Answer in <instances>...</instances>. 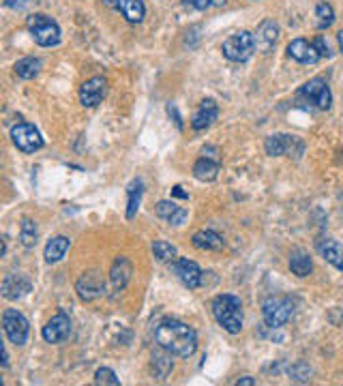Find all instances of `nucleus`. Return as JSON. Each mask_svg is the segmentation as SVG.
<instances>
[{
	"label": "nucleus",
	"mask_w": 343,
	"mask_h": 386,
	"mask_svg": "<svg viewBox=\"0 0 343 386\" xmlns=\"http://www.w3.org/2000/svg\"><path fill=\"white\" fill-rule=\"evenodd\" d=\"M256 34H251L249 30H241V32H234L223 41L221 52L223 56L232 63H245L254 56L256 52Z\"/></svg>",
	"instance_id": "4"
},
{
	"label": "nucleus",
	"mask_w": 343,
	"mask_h": 386,
	"mask_svg": "<svg viewBox=\"0 0 343 386\" xmlns=\"http://www.w3.org/2000/svg\"><path fill=\"white\" fill-rule=\"evenodd\" d=\"M3 330L11 343L24 345L28 339V332H30V324L24 318V313H20L17 309H7L3 313Z\"/></svg>",
	"instance_id": "7"
},
{
	"label": "nucleus",
	"mask_w": 343,
	"mask_h": 386,
	"mask_svg": "<svg viewBox=\"0 0 343 386\" xmlns=\"http://www.w3.org/2000/svg\"><path fill=\"white\" fill-rule=\"evenodd\" d=\"M142 189H144V183L142 181H133L127 189V196H129V202H127V219H133L137 208H140V200H142Z\"/></svg>",
	"instance_id": "26"
},
{
	"label": "nucleus",
	"mask_w": 343,
	"mask_h": 386,
	"mask_svg": "<svg viewBox=\"0 0 343 386\" xmlns=\"http://www.w3.org/2000/svg\"><path fill=\"white\" fill-rule=\"evenodd\" d=\"M133 275V269H131V262L127 258H116V262L112 264V271H110V279H112V286L116 292H122L127 288L129 279Z\"/></svg>",
	"instance_id": "19"
},
{
	"label": "nucleus",
	"mask_w": 343,
	"mask_h": 386,
	"mask_svg": "<svg viewBox=\"0 0 343 386\" xmlns=\"http://www.w3.org/2000/svg\"><path fill=\"white\" fill-rule=\"evenodd\" d=\"M264 148H266V155L270 157H281V155H294V148L296 150H305V144L296 135H287V133H275V135H268L266 142H264Z\"/></svg>",
	"instance_id": "9"
},
{
	"label": "nucleus",
	"mask_w": 343,
	"mask_h": 386,
	"mask_svg": "<svg viewBox=\"0 0 343 386\" xmlns=\"http://www.w3.org/2000/svg\"><path fill=\"white\" fill-rule=\"evenodd\" d=\"M26 26L32 34V39L41 47H54L60 43V26L49 15L34 13L26 20Z\"/></svg>",
	"instance_id": "3"
},
{
	"label": "nucleus",
	"mask_w": 343,
	"mask_h": 386,
	"mask_svg": "<svg viewBox=\"0 0 343 386\" xmlns=\"http://www.w3.org/2000/svg\"><path fill=\"white\" fill-rule=\"evenodd\" d=\"M313 45H316V49L320 52L322 58H331V56H333V52H331V47H329V41L324 39V37H318V39L313 41Z\"/></svg>",
	"instance_id": "34"
},
{
	"label": "nucleus",
	"mask_w": 343,
	"mask_h": 386,
	"mask_svg": "<svg viewBox=\"0 0 343 386\" xmlns=\"http://www.w3.org/2000/svg\"><path fill=\"white\" fill-rule=\"evenodd\" d=\"M178 208H180V206H178L174 200H161V202L155 206V213H157V217L170 221V219L178 213Z\"/></svg>",
	"instance_id": "32"
},
{
	"label": "nucleus",
	"mask_w": 343,
	"mask_h": 386,
	"mask_svg": "<svg viewBox=\"0 0 343 386\" xmlns=\"http://www.w3.org/2000/svg\"><path fill=\"white\" fill-rule=\"evenodd\" d=\"M219 116V108H217V103L212 99H204L200 103V108L195 110L193 118H191V129L193 131H204L208 129L212 122Z\"/></svg>",
	"instance_id": "15"
},
{
	"label": "nucleus",
	"mask_w": 343,
	"mask_h": 386,
	"mask_svg": "<svg viewBox=\"0 0 343 386\" xmlns=\"http://www.w3.org/2000/svg\"><path fill=\"white\" fill-rule=\"evenodd\" d=\"M168 114H170V116H174L176 127H178V129H183V120H180V116H178V112H176L174 105H168Z\"/></svg>",
	"instance_id": "37"
},
{
	"label": "nucleus",
	"mask_w": 343,
	"mask_h": 386,
	"mask_svg": "<svg viewBox=\"0 0 343 386\" xmlns=\"http://www.w3.org/2000/svg\"><path fill=\"white\" fill-rule=\"evenodd\" d=\"M3 367H5V370L9 367V352H7V348H3Z\"/></svg>",
	"instance_id": "40"
},
{
	"label": "nucleus",
	"mask_w": 343,
	"mask_h": 386,
	"mask_svg": "<svg viewBox=\"0 0 343 386\" xmlns=\"http://www.w3.org/2000/svg\"><path fill=\"white\" fill-rule=\"evenodd\" d=\"M172 196H174V198H180V200H189V193L183 191V187H180V185H176V187L172 189Z\"/></svg>",
	"instance_id": "36"
},
{
	"label": "nucleus",
	"mask_w": 343,
	"mask_h": 386,
	"mask_svg": "<svg viewBox=\"0 0 343 386\" xmlns=\"http://www.w3.org/2000/svg\"><path fill=\"white\" fill-rule=\"evenodd\" d=\"M155 341L164 352L178 359H189L197 350V332L180 320H166L157 326Z\"/></svg>",
	"instance_id": "1"
},
{
	"label": "nucleus",
	"mask_w": 343,
	"mask_h": 386,
	"mask_svg": "<svg viewBox=\"0 0 343 386\" xmlns=\"http://www.w3.org/2000/svg\"><path fill=\"white\" fill-rule=\"evenodd\" d=\"M170 354V352H168ZM168 354H155L153 356V372H155V376L157 378H161L164 380L170 372H172V359L168 356Z\"/></svg>",
	"instance_id": "31"
},
{
	"label": "nucleus",
	"mask_w": 343,
	"mask_h": 386,
	"mask_svg": "<svg viewBox=\"0 0 343 386\" xmlns=\"http://www.w3.org/2000/svg\"><path fill=\"white\" fill-rule=\"evenodd\" d=\"M212 315L230 335H239L243 330V303L239 296L219 294L212 301Z\"/></svg>",
	"instance_id": "2"
},
{
	"label": "nucleus",
	"mask_w": 343,
	"mask_h": 386,
	"mask_svg": "<svg viewBox=\"0 0 343 386\" xmlns=\"http://www.w3.org/2000/svg\"><path fill=\"white\" fill-rule=\"evenodd\" d=\"M5 5L11 9H22L24 7V0H5Z\"/></svg>",
	"instance_id": "39"
},
{
	"label": "nucleus",
	"mask_w": 343,
	"mask_h": 386,
	"mask_svg": "<svg viewBox=\"0 0 343 386\" xmlns=\"http://www.w3.org/2000/svg\"><path fill=\"white\" fill-rule=\"evenodd\" d=\"M37 238H39V230H37V223L32 219H24L22 225H20V240L24 247H34L37 245Z\"/></svg>",
	"instance_id": "27"
},
{
	"label": "nucleus",
	"mask_w": 343,
	"mask_h": 386,
	"mask_svg": "<svg viewBox=\"0 0 343 386\" xmlns=\"http://www.w3.org/2000/svg\"><path fill=\"white\" fill-rule=\"evenodd\" d=\"M294 311H296V303L292 301L290 296H268L264 301V305H262L264 322L270 328L283 326L294 315Z\"/></svg>",
	"instance_id": "5"
},
{
	"label": "nucleus",
	"mask_w": 343,
	"mask_h": 386,
	"mask_svg": "<svg viewBox=\"0 0 343 386\" xmlns=\"http://www.w3.org/2000/svg\"><path fill=\"white\" fill-rule=\"evenodd\" d=\"M76 290H78V296L82 298V301L90 303V301H97L99 296L105 294V282L99 271H88L84 273L78 284H76Z\"/></svg>",
	"instance_id": "10"
},
{
	"label": "nucleus",
	"mask_w": 343,
	"mask_h": 386,
	"mask_svg": "<svg viewBox=\"0 0 343 386\" xmlns=\"http://www.w3.org/2000/svg\"><path fill=\"white\" fill-rule=\"evenodd\" d=\"M11 139L17 148L22 152H28V155L43 148V137H41L39 129L34 125H28V122H17V125L11 129Z\"/></svg>",
	"instance_id": "8"
},
{
	"label": "nucleus",
	"mask_w": 343,
	"mask_h": 386,
	"mask_svg": "<svg viewBox=\"0 0 343 386\" xmlns=\"http://www.w3.org/2000/svg\"><path fill=\"white\" fill-rule=\"evenodd\" d=\"M71 335V320L65 311L52 315V320L43 326V339L47 343H63Z\"/></svg>",
	"instance_id": "12"
},
{
	"label": "nucleus",
	"mask_w": 343,
	"mask_h": 386,
	"mask_svg": "<svg viewBox=\"0 0 343 386\" xmlns=\"http://www.w3.org/2000/svg\"><path fill=\"white\" fill-rule=\"evenodd\" d=\"M95 384H107V386H118L120 380L116 378V374L107 367H101V370L95 372Z\"/></svg>",
	"instance_id": "33"
},
{
	"label": "nucleus",
	"mask_w": 343,
	"mask_h": 386,
	"mask_svg": "<svg viewBox=\"0 0 343 386\" xmlns=\"http://www.w3.org/2000/svg\"><path fill=\"white\" fill-rule=\"evenodd\" d=\"M193 247L195 249H200V251H221L225 247V240L221 234H217L214 230H200V232H195L193 238Z\"/></svg>",
	"instance_id": "18"
},
{
	"label": "nucleus",
	"mask_w": 343,
	"mask_h": 386,
	"mask_svg": "<svg viewBox=\"0 0 343 386\" xmlns=\"http://www.w3.org/2000/svg\"><path fill=\"white\" fill-rule=\"evenodd\" d=\"M298 97L305 103L316 105L318 110H329L331 103H333V95H331L329 84L324 82L322 78H313L307 84H302V89L298 91Z\"/></svg>",
	"instance_id": "6"
},
{
	"label": "nucleus",
	"mask_w": 343,
	"mask_h": 386,
	"mask_svg": "<svg viewBox=\"0 0 343 386\" xmlns=\"http://www.w3.org/2000/svg\"><path fill=\"white\" fill-rule=\"evenodd\" d=\"M277 37H279V26L273 20H264L256 32V45L262 47L264 52H270L277 43Z\"/></svg>",
	"instance_id": "20"
},
{
	"label": "nucleus",
	"mask_w": 343,
	"mask_h": 386,
	"mask_svg": "<svg viewBox=\"0 0 343 386\" xmlns=\"http://www.w3.org/2000/svg\"><path fill=\"white\" fill-rule=\"evenodd\" d=\"M116 9L129 24H140L144 15H146V7H144L142 0H116Z\"/></svg>",
	"instance_id": "21"
},
{
	"label": "nucleus",
	"mask_w": 343,
	"mask_h": 386,
	"mask_svg": "<svg viewBox=\"0 0 343 386\" xmlns=\"http://www.w3.org/2000/svg\"><path fill=\"white\" fill-rule=\"evenodd\" d=\"M311 367L307 365L305 361H296V363H292L290 367H287V376H290L294 382H309V378H311Z\"/></svg>",
	"instance_id": "30"
},
{
	"label": "nucleus",
	"mask_w": 343,
	"mask_h": 386,
	"mask_svg": "<svg viewBox=\"0 0 343 386\" xmlns=\"http://www.w3.org/2000/svg\"><path fill=\"white\" fill-rule=\"evenodd\" d=\"M107 7H116V0H103Z\"/></svg>",
	"instance_id": "43"
},
{
	"label": "nucleus",
	"mask_w": 343,
	"mask_h": 386,
	"mask_svg": "<svg viewBox=\"0 0 343 386\" xmlns=\"http://www.w3.org/2000/svg\"><path fill=\"white\" fill-rule=\"evenodd\" d=\"M185 5L197 9V11H204V9H208L212 5V0H185Z\"/></svg>",
	"instance_id": "35"
},
{
	"label": "nucleus",
	"mask_w": 343,
	"mask_h": 386,
	"mask_svg": "<svg viewBox=\"0 0 343 386\" xmlns=\"http://www.w3.org/2000/svg\"><path fill=\"white\" fill-rule=\"evenodd\" d=\"M212 5H217V7H223V5H225V0H212Z\"/></svg>",
	"instance_id": "42"
},
{
	"label": "nucleus",
	"mask_w": 343,
	"mask_h": 386,
	"mask_svg": "<svg viewBox=\"0 0 343 386\" xmlns=\"http://www.w3.org/2000/svg\"><path fill=\"white\" fill-rule=\"evenodd\" d=\"M290 271L296 277H309L313 273V262L309 258V253H305L300 249L290 253Z\"/></svg>",
	"instance_id": "24"
},
{
	"label": "nucleus",
	"mask_w": 343,
	"mask_h": 386,
	"mask_svg": "<svg viewBox=\"0 0 343 386\" xmlns=\"http://www.w3.org/2000/svg\"><path fill=\"white\" fill-rule=\"evenodd\" d=\"M30 292V282L24 275H7L3 279V296L7 301H17Z\"/></svg>",
	"instance_id": "17"
},
{
	"label": "nucleus",
	"mask_w": 343,
	"mask_h": 386,
	"mask_svg": "<svg viewBox=\"0 0 343 386\" xmlns=\"http://www.w3.org/2000/svg\"><path fill=\"white\" fill-rule=\"evenodd\" d=\"M107 93V80L97 76V78H90L88 82L82 84L80 89V101L84 108H95V105H99L103 101Z\"/></svg>",
	"instance_id": "13"
},
{
	"label": "nucleus",
	"mask_w": 343,
	"mask_h": 386,
	"mask_svg": "<svg viewBox=\"0 0 343 386\" xmlns=\"http://www.w3.org/2000/svg\"><path fill=\"white\" fill-rule=\"evenodd\" d=\"M236 386H256V380L249 378V376H245V378L236 380Z\"/></svg>",
	"instance_id": "38"
},
{
	"label": "nucleus",
	"mask_w": 343,
	"mask_h": 386,
	"mask_svg": "<svg viewBox=\"0 0 343 386\" xmlns=\"http://www.w3.org/2000/svg\"><path fill=\"white\" fill-rule=\"evenodd\" d=\"M316 17H318V28L320 30H327L335 22V11H333V7L329 3H320L316 7Z\"/></svg>",
	"instance_id": "29"
},
{
	"label": "nucleus",
	"mask_w": 343,
	"mask_h": 386,
	"mask_svg": "<svg viewBox=\"0 0 343 386\" xmlns=\"http://www.w3.org/2000/svg\"><path fill=\"white\" fill-rule=\"evenodd\" d=\"M219 170H221L219 163L208 159V157H202V159L195 161V166H193V177L202 183H212L217 177H219Z\"/></svg>",
	"instance_id": "22"
},
{
	"label": "nucleus",
	"mask_w": 343,
	"mask_h": 386,
	"mask_svg": "<svg viewBox=\"0 0 343 386\" xmlns=\"http://www.w3.org/2000/svg\"><path fill=\"white\" fill-rule=\"evenodd\" d=\"M287 54H290V58H294L300 65H316L322 58L320 52L316 49V45L309 43L307 39H294L290 45H287Z\"/></svg>",
	"instance_id": "14"
},
{
	"label": "nucleus",
	"mask_w": 343,
	"mask_h": 386,
	"mask_svg": "<svg viewBox=\"0 0 343 386\" xmlns=\"http://www.w3.org/2000/svg\"><path fill=\"white\" fill-rule=\"evenodd\" d=\"M337 41H339V49H341V54H343V30H339V34H337Z\"/></svg>",
	"instance_id": "41"
},
{
	"label": "nucleus",
	"mask_w": 343,
	"mask_h": 386,
	"mask_svg": "<svg viewBox=\"0 0 343 386\" xmlns=\"http://www.w3.org/2000/svg\"><path fill=\"white\" fill-rule=\"evenodd\" d=\"M39 71H41V60L34 58V56H28V58H22L20 63H15V73H17V78H22V80L37 78Z\"/></svg>",
	"instance_id": "25"
},
{
	"label": "nucleus",
	"mask_w": 343,
	"mask_h": 386,
	"mask_svg": "<svg viewBox=\"0 0 343 386\" xmlns=\"http://www.w3.org/2000/svg\"><path fill=\"white\" fill-rule=\"evenodd\" d=\"M172 273L180 279V284L187 286L189 290H195L202 286V271L195 262L187 260V258H176L172 262Z\"/></svg>",
	"instance_id": "11"
},
{
	"label": "nucleus",
	"mask_w": 343,
	"mask_h": 386,
	"mask_svg": "<svg viewBox=\"0 0 343 386\" xmlns=\"http://www.w3.org/2000/svg\"><path fill=\"white\" fill-rule=\"evenodd\" d=\"M318 251L329 264H333L339 273H343V245H339L333 238H322L318 240Z\"/></svg>",
	"instance_id": "16"
},
{
	"label": "nucleus",
	"mask_w": 343,
	"mask_h": 386,
	"mask_svg": "<svg viewBox=\"0 0 343 386\" xmlns=\"http://www.w3.org/2000/svg\"><path fill=\"white\" fill-rule=\"evenodd\" d=\"M69 238L67 236H56V238H52L47 245H45V262L47 264H54V262H60L65 258V253L69 251Z\"/></svg>",
	"instance_id": "23"
},
{
	"label": "nucleus",
	"mask_w": 343,
	"mask_h": 386,
	"mask_svg": "<svg viewBox=\"0 0 343 386\" xmlns=\"http://www.w3.org/2000/svg\"><path fill=\"white\" fill-rule=\"evenodd\" d=\"M153 253L159 262H174L176 256H178L176 247L168 240H155L153 242Z\"/></svg>",
	"instance_id": "28"
}]
</instances>
